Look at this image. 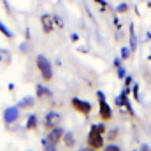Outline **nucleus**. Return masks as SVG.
Listing matches in <instances>:
<instances>
[{"label":"nucleus","mask_w":151,"mask_h":151,"mask_svg":"<svg viewBox=\"0 0 151 151\" xmlns=\"http://www.w3.org/2000/svg\"><path fill=\"white\" fill-rule=\"evenodd\" d=\"M79 151H95V150H91L90 146H86V148H83V150H79Z\"/></svg>","instance_id":"nucleus-18"},{"label":"nucleus","mask_w":151,"mask_h":151,"mask_svg":"<svg viewBox=\"0 0 151 151\" xmlns=\"http://www.w3.org/2000/svg\"><path fill=\"white\" fill-rule=\"evenodd\" d=\"M35 127H37V116H30L27 123V130H35Z\"/></svg>","instance_id":"nucleus-10"},{"label":"nucleus","mask_w":151,"mask_h":151,"mask_svg":"<svg viewBox=\"0 0 151 151\" xmlns=\"http://www.w3.org/2000/svg\"><path fill=\"white\" fill-rule=\"evenodd\" d=\"M121 56L127 58V56H128V49H123V51H121Z\"/></svg>","instance_id":"nucleus-17"},{"label":"nucleus","mask_w":151,"mask_h":151,"mask_svg":"<svg viewBox=\"0 0 151 151\" xmlns=\"http://www.w3.org/2000/svg\"><path fill=\"white\" fill-rule=\"evenodd\" d=\"M16 116H18V109H7V113H5V119H7V121H14Z\"/></svg>","instance_id":"nucleus-11"},{"label":"nucleus","mask_w":151,"mask_h":151,"mask_svg":"<svg viewBox=\"0 0 151 151\" xmlns=\"http://www.w3.org/2000/svg\"><path fill=\"white\" fill-rule=\"evenodd\" d=\"M139 151H151V150H150V146H146V144H142V146L139 148Z\"/></svg>","instance_id":"nucleus-16"},{"label":"nucleus","mask_w":151,"mask_h":151,"mask_svg":"<svg viewBox=\"0 0 151 151\" xmlns=\"http://www.w3.org/2000/svg\"><path fill=\"white\" fill-rule=\"evenodd\" d=\"M116 135H118V130H113V134H111V132H109V141H111V139H114V137H116Z\"/></svg>","instance_id":"nucleus-15"},{"label":"nucleus","mask_w":151,"mask_h":151,"mask_svg":"<svg viewBox=\"0 0 151 151\" xmlns=\"http://www.w3.org/2000/svg\"><path fill=\"white\" fill-rule=\"evenodd\" d=\"M99 99H100V107H99V118L102 119V121H109L111 118H113V111H111V107H109V104L104 100V95L102 93H99Z\"/></svg>","instance_id":"nucleus-5"},{"label":"nucleus","mask_w":151,"mask_h":151,"mask_svg":"<svg viewBox=\"0 0 151 151\" xmlns=\"http://www.w3.org/2000/svg\"><path fill=\"white\" fill-rule=\"evenodd\" d=\"M70 106L74 107V111H77L83 116H90L91 114V104L86 102V100H81V99H72L70 100Z\"/></svg>","instance_id":"nucleus-3"},{"label":"nucleus","mask_w":151,"mask_h":151,"mask_svg":"<svg viewBox=\"0 0 151 151\" xmlns=\"http://www.w3.org/2000/svg\"><path fill=\"white\" fill-rule=\"evenodd\" d=\"M62 141H63V144H65V148H67V150H70V148H74V146H76V137L70 134V132H63Z\"/></svg>","instance_id":"nucleus-8"},{"label":"nucleus","mask_w":151,"mask_h":151,"mask_svg":"<svg viewBox=\"0 0 151 151\" xmlns=\"http://www.w3.org/2000/svg\"><path fill=\"white\" fill-rule=\"evenodd\" d=\"M86 146H90L91 150L99 151L104 148V134H100L97 128H95V125L90 128V132H88V139H86Z\"/></svg>","instance_id":"nucleus-1"},{"label":"nucleus","mask_w":151,"mask_h":151,"mask_svg":"<svg viewBox=\"0 0 151 151\" xmlns=\"http://www.w3.org/2000/svg\"><path fill=\"white\" fill-rule=\"evenodd\" d=\"M37 97H40V99H42V97H51V91H49L47 88H44V86L39 84L37 86Z\"/></svg>","instance_id":"nucleus-9"},{"label":"nucleus","mask_w":151,"mask_h":151,"mask_svg":"<svg viewBox=\"0 0 151 151\" xmlns=\"http://www.w3.org/2000/svg\"><path fill=\"white\" fill-rule=\"evenodd\" d=\"M35 63H37L39 72H40V77H42L44 81H51V79H53V67H51V62H49L46 56L39 55L37 60H35Z\"/></svg>","instance_id":"nucleus-2"},{"label":"nucleus","mask_w":151,"mask_h":151,"mask_svg":"<svg viewBox=\"0 0 151 151\" xmlns=\"http://www.w3.org/2000/svg\"><path fill=\"white\" fill-rule=\"evenodd\" d=\"M23 106H25V107H32V106H34V99H25V100H23Z\"/></svg>","instance_id":"nucleus-13"},{"label":"nucleus","mask_w":151,"mask_h":151,"mask_svg":"<svg viewBox=\"0 0 151 151\" xmlns=\"http://www.w3.org/2000/svg\"><path fill=\"white\" fill-rule=\"evenodd\" d=\"M44 151H56V146H51V144H47L44 141Z\"/></svg>","instance_id":"nucleus-14"},{"label":"nucleus","mask_w":151,"mask_h":151,"mask_svg":"<svg viewBox=\"0 0 151 151\" xmlns=\"http://www.w3.org/2000/svg\"><path fill=\"white\" fill-rule=\"evenodd\" d=\"M62 137H63V128L55 127V128L47 130V135H46L44 141H46L47 144H51V146H58V142L62 141Z\"/></svg>","instance_id":"nucleus-4"},{"label":"nucleus","mask_w":151,"mask_h":151,"mask_svg":"<svg viewBox=\"0 0 151 151\" xmlns=\"http://www.w3.org/2000/svg\"><path fill=\"white\" fill-rule=\"evenodd\" d=\"M102 150H104V151H121L119 148H118V146H116V144H109V146H104Z\"/></svg>","instance_id":"nucleus-12"},{"label":"nucleus","mask_w":151,"mask_h":151,"mask_svg":"<svg viewBox=\"0 0 151 151\" xmlns=\"http://www.w3.org/2000/svg\"><path fill=\"white\" fill-rule=\"evenodd\" d=\"M40 25H42V30L46 35H49L53 30H55V18L51 14H42L40 16Z\"/></svg>","instance_id":"nucleus-7"},{"label":"nucleus","mask_w":151,"mask_h":151,"mask_svg":"<svg viewBox=\"0 0 151 151\" xmlns=\"http://www.w3.org/2000/svg\"><path fill=\"white\" fill-rule=\"evenodd\" d=\"M60 123H62V116L58 113H47L46 114V118H44V128L46 130H51V128H55V127H60Z\"/></svg>","instance_id":"nucleus-6"}]
</instances>
